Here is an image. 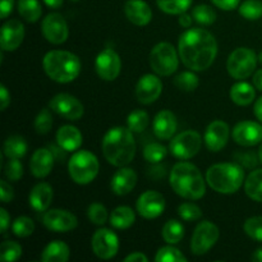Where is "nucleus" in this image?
<instances>
[{
  "label": "nucleus",
  "mask_w": 262,
  "mask_h": 262,
  "mask_svg": "<svg viewBox=\"0 0 262 262\" xmlns=\"http://www.w3.org/2000/svg\"><path fill=\"white\" fill-rule=\"evenodd\" d=\"M182 63L194 72L206 71L217 55V42L211 32L204 28H189L178 41Z\"/></svg>",
  "instance_id": "f257e3e1"
},
{
  "label": "nucleus",
  "mask_w": 262,
  "mask_h": 262,
  "mask_svg": "<svg viewBox=\"0 0 262 262\" xmlns=\"http://www.w3.org/2000/svg\"><path fill=\"white\" fill-rule=\"evenodd\" d=\"M102 154L106 161L117 168L127 166L136 155V141L129 128H110L102 140Z\"/></svg>",
  "instance_id": "f03ea898"
},
{
  "label": "nucleus",
  "mask_w": 262,
  "mask_h": 262,
  "mask_svg": "<svg viewBox=\"0 0 262 262\" xmlns=\"http://www.w3.org/2000/svg\"><path fill=\"white\" fill-rule=\"evenodd\" d=\"M169 183L178 196L186 200H201L206 193V184L201 171L196 165L181 161L173 166Z\"/></svg>",
  "instance_id": "7ed1b4c3"
},
{
  "label": "nucleus",
  "mask_w": 262,
  "mask_h": 262,
  "mask_svg": "<svg viewBox=\"0 0 262 262\" xmlns=\"http://www.w3.org/2000/svg\"><path fill=\"white\" fill-rule=\"evenodd\" d=\"M42 67L46 76L58 83H69L81 73V60L67 50H51L45 54Z\"/></svg>",
  "instance_id": "20e7f679"
},
{
  "label": "nucleus",
  "mask_w": 262,
  "mask_h": 262,
  "mask_svg": "<svg viewBox=\"0 0 262 262\" xmlns=\"http://www.w3.org/2000/svg\"><path fill=\"white\" fill-rule=\"evenodd\" d=\"M206 182L217 193H235L245 183V170L238 163L214 164L207 169Z\"/></svg>",
  "instance_id": "39448f33"
},
{
  "label": "nucleus",
  "mask_w": 262,
  "mask_h": 262,
  "mask_svg": "<svg viewBox=\"0 0 262 262\" xmlns=\"http://www.w3.org/2000/svg\"><path fill=\"white\" fill-rule=\"evenodd\" d=\"M100 170V164L96 155L86 150L77 151L68 161V173L72 181L81 186L95 181Z\"/></svg>",
  "instance_id": "423d86ee"
},
{
  "label": "nucleus",
  "mask_w": 262,
  "mask_h": 262,
  "mask_svg": "<svg viewBox=\"0 0 262 262\" xmlns=\"http://www.w3.org/2000/svg\"><path fill=\"white\" fill-rule=\"evenodd\" d=\"M150 67L158 76L169 77L179 66V53L169 42H159L150 53Z\"/></svg>",
  "instance_id": "0eeeda50"
},
{
  "label": "nucleus",
  "mask_w": 262,
  "mask_h": 262,
  "mask_svg": "<svg viewBox=\"0 0 262 262\" xmlns=\"http://www.w3.org/2000/svg\"><path fill=\"white\" fill-rule=\"evenodd\" d=\"M258 56L248 48H238L229 55L227 61V69L230 77L238 81L248 78L256 71Z\"/></svg>",
  "instance_id": "6e6552de"
},
{
  "label": "nucleus",
  "mask_w": 262,
  "mask_h": 262,
  "mask_svg": "<svg viewBox=\"0 0 262 262\" xmlns=\"http://www.w3.org/2000/svg\"><path fill=\"white\" fill-rule=\"evenodd\" d=\"M202 146V137L196 130H184L173 137L169 143V151L179 160H189L199 154Z\"/></svg>",
  "instance_id": "1a4fd4ad"
},
{
  "label": "nucleus",
  "mask_w": 262,
  "mask_h": 262,
  "mask_svg": "<svg viewBox=\"0 0 262 262\" xmlns=\"http://www.w3.org/2000/svg\"><path fill=\"white\" fill-rule=\"evenodd\" d=\"M219 228L211 222H201L194 229L191 238V252L196 256H202L209 252L219 239Z\"/></svg>",
  "instance_id": "9d476101"
},
{
  "label": "nucleus",
  "mask_w": 262,
  "mask_h": 262,
  "mask_svg": "<svg viewBox=\"0 0 262 262\" xmlns=\"http://www.w3.org/2000/svg\"><path fill=\"white\" fill-rule=\"evenodd\" d=\"M91 247L97 257L101 260H110L115 257L119 251V238L113 230L101 228L92 235Z\"/></svg>",
  "instance_id": "9b49d317"
},
{
  "label": "nucleus",
  "mask_w": 262,
  "mask_h": 262,
  "mask_svg": "<svg viewBox=\"0 0 262 262\" xmlns=\"http://www.w3.org/2000/svg\"><path fill=\"white\" fill-rule=\"evenodd\" d=\"M41 31L46 40L54 45L66 42L69 36V27L66 18L59 13H50L41 23Z\"/></svg>",
  "instance_id": "f8f14e48"
},
{
  "label": "nucleus",
  "mask_w": 262,
  "mask_h": 262,
  "mask_svg": "<svg viewBox=\"0 0 262 262\" xmlns=\"http://www.w3.org/2000/svg\"><path fill=\"white\" fill-rule=\"evenodd\" d=\"M95 69L97 76L104 81H114L118 78L122 69V60L114 49L106 48L100 51L95 60Z\"/></svg>",
  "instance_id": "ddd939ff"
},
{
  "label": "nucleus",
  "mask_w": 262,
  "mask_h": 262,
  "mask_svg": "<svg viewBox=\"0 0 262 262\" xmlns=\"http://www.w3.org/2000/svg\"><path fill=\"white\" fill-rule=\"evenodd\" d=\"M49 107L67 120H78L84 113L82 102L69 94H58L50 100Z\"/></svg>",
  "instance_id": "4468645a"
},
{
  "label": "nucleus",
  "mask_w": 262,
  "mask_h": 262,
  "mask_svg": "<svg viewBox=\"0 0 262 262\" xmlns=\"http://www.w3.org/2000/svg\"><path fill=\"white\" fill-rule=\"evenodd\" d=\"M42 223L46 229L55 233H67L73 230L78 225V219L68 210L53 209L46 210Z\"/></svg>",
  "instance_id": "2eb2a0df"
},
{
  "label": "nucleus",
  "mask_w": 262,
  "mask_h": 262,
  "mask_svg": "<svg viewBox=\"0 0 262 262\" xmlns=\"http://www.w3.org/2000/svg\"><path fill=\"white\" fill-rule=\"evenodd\" d=\"M232 138L243 147H252L262 142V124L252 120L237 123L232 130Z\"/></svg>",
  "instance_id": "dca6fc26"
},
{
  "label": "nucleus",
  "mask_w": 262,
  "mask_h": 262,
  "mask_svg": "<svg viewBox=\"0 0 262 262\" xmlns=\"http://www.w3.org/2000/svg\"><path fill=\"white\" fill-rule=\"evenodd\" d=\"M136 209L140 216L145 219H156L165 210V199L156 191H146L138 197Z\"/></svg>",
  "instance_id": "f3484780"
},
{
  "label": "nucleus",
  "mask_w": 262,
  "mask_h": 262,
  "mask_svg": "<svg viewBox=\"0 0 262 262\" xmlns=\"http://www.w3.org/2000/svg\"><path fill=\"white\" fill-rule=\"evenodd\" d=\"M163 92V82L158 74H145L138 79L136 84V97L138 102L150 105L160 97Z\"/></svg>",
  "instance_id": "a211bd4d"
},
{
  "label": "nucleus",
  "mask_w": 262,
  "mask_h": 262,
  "mask_svg": "<svg viewBox=\"0 0 262 262\" xmlns=\"http://www.w3.org/2000/svg\"><path fill=\"white\" fill-rule=\"evenodd\" d=\"M229 140V125L223 120L210 123L205 132V145L211 152H219L227 146Z\"/></svg>",
  "instance_id": "6ab92c4d"
},
{
  "label": "nucleus",
  "mask_w": 262,
  "mask_h": 262,
  "mask_svg": "<svg viewBox=\"0 0 262 262\" xmlns=\"http://www.w3.org/2000/svg\"><path fill=\"white\" fill-rule=\"evenodd\" d=\"M25 38V26L18 19H9L2 26L0 45L3 51L17 50Z\"/></svg>",
  "instance_id": "aec40b11"
},
{
  "label": "nucleus",
  "mask_w": 262,
  "mask_h": 262,
  "mask_svg": "<svg viewBox=\"0 0 262 262\" xmlns=\"http://www.w3.org/2000/svg\"><path fill=\"white\" fill-rule=\"evenodd\" d=\"M124 14L130 23L136 26H147L152 19V10L145 0H127Z\"/></svg>",
  "instance_id": "412c9836"
},
{
  "label": "nucleus",
  "mask_w": 262,
  "mask_h": 262,
  "mask_svg": "<svg viewBox=\"0 0 262 262\" xmlns=\"http://www.w3.org/2000/svg\"><path fill=\"white\" fill-rule=\"evenodd\" d=\"M137 173L133 169L122 166L113 176L110 187L117 196H125L133 191V188L137 184Z\"/></svg>",
  "instance_id": "4be33fe9"
},
{
  "label": "nucleus",
  "mask_w": 262,
  "mask_h": 262,
  "mask_svg": "<svg viewBox=\"0 0 262 262\" xmlns=\"http://www.w3.org/2000/svg\"><path fill=\"white\" fill-rule=\"evenodd\" d=\"M54 161H55V158L50 148H37L32 154L30 161L31 173L36 178H46L53 170Z\"/></svg>",
  "instance_id": "5701e85b"
},
{
  "label": "nucleus",
  "mask_w": 262,
  "mask_h": 262,
  "mask_svg": "<svg viewBox=\"0 0 262 262\" xmlns=\"http://www.w3.org/2000/svg\"><path fill=\"white\" fill-rule=\"evenodd\" d=\"M154 135L159 140H171L177 130V118L170 110H161L154 118Z\"/></svg>",
  "instance_id": "b1692460"
},
{
  "label": "nucleus",
  "mask_w": 262,
  "mask_h": 262,
  "mask_svg": "<svg viewBox=\"0 0 262 262\" xmlns=\"http://www.w3.org/2000/svg\"><path fill=\"white\" fill-rule=\"evenodd\" d=\"M53 201V187L49 183H37L30 192L28 202L35 211L43 212L49 209Z\"/></svg>",
  "instance_id": "393cba45"
},
{
  "label": "nucleus",
  "mask_w": 262,
  "mask_h": 262,
  "mask_svg": "<svg viewBox=\"0 0 262 262\" xmlns=\"http://www.w3.org/2000/svg\"><path fill=\"white\" fill-rule=\"evenodd\" d=\"M82 133L74 125H61L56 132V143L68 152L77 151L82 146Z\"/></svg>",
  "instance_id": "a878e982"
},
{
  "label": "nucleus",
  "mask_w": 262,
  "mask_h": 262,
  "mask_svg": "<svg viewBox=\"0 0 262 262\" xmlns=\"http://www.w3.org/2000/svg\"><path fill=\"white\" fill-rule=\"evenodd\" d=\"M230 99L235 105H239V106H247L252 104L253 100L256 99L255 86L243 81L237 82L230 89Z\"/></svg>",
  "instance_id": "bb28decb"
},
{
  "label": "nucleus",
  "mask_w": 262,
  "mask_h": 262,
  "mask_svg": "<svg viewBox=\"0 0 262 262\" xmlns=\"http://www.w3.org/2000/svg\"><path fill=\"white\" fill-rule=\"evenodd\" d=\"M71 256L68 245L61 241H53L43 248L41 260L43 262H67Z\"/></svg>",
  "instance_id": "cd10ccee"
},
{
  "label": "nucleus",
  "mask_w": 262,
  "mask_h": 262,
  "mask_svg": "<svg viewBox=\"0 0 262 262\" xmlns=\"http://www.w3.org/2000/svg\"><path fill=\"white\" fill-rule=\"evenodd\" d=\"M136 222V214L129 206H118L109 216V223L115 229H128Z\"/></svg>",
  "instance_id": "c85d7f7f"
},
{
  "label": "nucleus",
  "mask_w": 262,
  "mask_h": 262,
  "mask_svg": "<svg viewBox=\"0 0 262 262\" xmlns=\"http://www.w3.org/2000/svg\"><path fill=\"white\" fill-rule=\"evenodd\" d=\"M245 192L252 201L262 202V169H255L245 181Z\"/></svg>",
  "instance_id": "c756f323"
},
{
  "label": "nucleus",
  "mask_w": 262,
  "mask_h": 262,
  "mask_svg": "<svg viewBox=\"0 0 262 262\" xmlns=\"http://www.w3.org/2000/svg\"><path fill=\"white\" fill-rule=\"evenodd\" d=\"M27 142L20 136H10L5 140L3 152L8 159H20L27 152Z\"/></svg>",
  "instance_id": "7c9ffc66"
},
{
  "label": "nucleus",
  "mask_w": 262,
  "mask_h": 262,
  "mask_svg": "<svg viewBox=\"0 0 262 262\" xmlns=\"http://www.w3.org/2000/svg\"><path fill=\"white\" fill-rule=\"evenodd\" d=\"M17 9L20 17L30 23L37 22L42 14V8L38 0H18Z\"/></svg>",
  "instance_id": "2f4dec72"
},
{
  "label": "nucleus",
  "mask_w": 262,
  "mask_h": 262,
  "mask_svg": "<svg viewBox=\"0 0 262 262\" xmlns=\"http://www.w3.org/2000/svg\"><path fill=\"white\" fill-rule=\"evenodd\" d=\"M184 233H186V230H184L183 224L178 220L171 219L164 224L161 235L168 245H177L183 239Z\"/></svg>",
  "instance_id": "473e14b6"
},
{
  "label": "nucleus",
  "mask_w": 262,
  "mask_h": 262,
  "mask_svg": "<svg viewBox=\"0 0 262 262\" xmlns=\"http://www.w3.org/2000/svg\"><path fill=\"white\" fill-rule=\"evenodd\" d=\"M159 9L166 14H182L191 8L192 0H156Z\"/></svg>",
  "instance_id": "72a5a7b5"
},
{
  "label": "nucleus",
  "mask_w": 262,
  "mask_h": 262,
  "mask_svg": "<svg viewBox=\"0 0 262 262\" xmlns=\"http://www.w3.org/2000/svg\"><path fill=\"white\" fill-rule=\"evenodd\" d=\"M173 83L181 91L192 92L199 87L200 79L193 72H182L174 77Z\"/></svg>",
  "instance_id": "f704fd0d"
},
{
  "label": "nucleus",
  "mask_w": 262,
  "mask_h": 262,
  "mask_svg": "<svg viewBox=\"0 0 262 262\" xmlns=\"http://www.w3.org/2000/svg\"><path fill=\"white\" fill-rule=\"evenodd\" d=\"M192 17L199 25L211 26L216 20V13L207 4H199L192 10Z\"/></svg>",
  "instance_id": "c9c22d12"
},
{
  "label": "nucleus",
  "mask_w": 262,
  "mask_h": 262,
  "mask_svg": "<svg viewBox=\"0 0 262 262\" xmlns=\"http://www.w3.org/2000/svg\"><path fill=\"white\" fill-rule=\"evenodd\" d=\"M150 117L145 110H135L127 118V125L133 133H141L147 128Z\"/></svg>",
  "instance_id": "e433bc0d"
},
{
  "label": "nucleus",
  "mask_w": 262,
  "mask_h": 262,
  "mask_svg": "<svg viewBox=\"0 0 262 262\" xmlns=\"http://www.w3.org/2000/svg\"><path fill=\"white\" fill-rule=\"evenodd\" d=\"M12 232L18 238L30 237L35 232V223L28 216H18L12 223Z\"/></svg>",
  "instance_id": "4c0bfd02"
},
{
  "label": "nucleus",
  "mask_w": 262,
  "mask_h": 262,
  "mask_svg": "<svg viewBox=\"0 0 262 262\" xmlns=\"http://www.w3.org/2000/svg\"><path fill=\"white\" fill-rule=\"evenodd\" d=\"M166 154H168V150L165 146L158 142L148 143L143 148V158L151 164H159L161 160H164Z\"/></svg>",
  "instance_id": "58836bf2"
},
{
  "label": "nucleus",
  "mask_w": 262,
  "mask_h": 262,
  "mask_svg": "<svg viewBox=\"0 0 262 262\" xmlns=\"http://www.w3.org/2000/svg\"><path fill=\"white\" fill-rule=\"evenodd\" d=\"M239 14L248 20L260 19L262 17V3L260 0H246L239 5Z\"/></svg>",
  "instance_id": "ea45409f"
},
{
  "label": "nucleus",
  "mask_w": 262,
  "mask_h": 262,
  "mask_svg": "<svg viewBox=\"0 0 262 262\" xmlns=\"http://www.w3.org/2000/svg\"><path fill=\"white\" fill-rule=\"evenodd\" d=\"M22 256V247L14 241H5L0 246V260L13 262Z\"/></svg>",
  "instance_id": "a19ab883"
},
{
  "label": "nucleus",
  "mask_w": 262,
  "mask_h": 262,
  "mask_svg": "<svg viewBox=\"0 0 262 262\" xmlns=\"http://www.w3.org/2000/svg\"><path fill=\"white\" fill-rule=\"evenodd\" d=\"M156 262H186L187 257L173 246H165L158 251L155 256Z\"/></svg>",
  "instance_id": "79ce46f5"
},
{
  "label": "nucleus",
  "mask_w": 262,
  "mask_h": 262,
  "mask_svg": "<svg viewBox=\"0 0 262 262\" xmlns=\"http://www.w3.org/2000/svg\"><path fill=\"white\" fill-rule=\"evenodd\" d=\"M49 109H42L38 113L37 117L35 118L33 127H35L36 133H38V135H48L51 130V127H53V115H51Z\"/></svg>",
  "instance_id": "37998d69"
},
{
  "label": "nucleus",
  "mask_w": 262,
  "mask_h": 262,
  "mask_svg": "<svg viewBox=\"0 0 262 262\" xmlns=\"http://www.w3.org/2000/svg\"><path fill=\"white\" fill-rule=\"evenodd\" d=\"M87 216H89L90 222L95 225H104L109 219L106 207L101 204H97V202L90 205L89 209H87Z\"/></svg>",
  "instance_id": "c03bdc74"
},
{
  "label": "nucleus",
  "mask_w": 262,
  "mask_h": 262,
  "mask_svg": "<svg viewBox=\"0 0 262 262\" xmlns=\"http://www.w3.org/2000/svg\"><path fill=\"white\" fill-rule=\"evenodd\" d=\"M243 230L251 239L262 242V216H252L246 220Z\"/></svg>",
  "instance_id": "a18cd8bd"
},
{
  "label": "nucleus",
  "mask_w": 262,
  "mask_h": 262,
  "mask_svg": "<svg viewBox=\"0 0 262 262\" xmlns=\"http://www.w3.org/2000/svg\"><path fill=\"white\" fill-rule=\"evenodd\" d=\"M178 215L184 222H196L201 219L202 210L192 202H183L178 207Z\"/></svg>",
  "instance_id": "49530a36"
},
{
  "label": "nucleus",
  "mask_w": 262,
  "mask_h": 262,
  "mask_svg": "<svg viewBox=\"0 0 262 262\" xmlns=\"http://www.w3.org/2000/svg\"><path fill=\"white\" fill-rule=\"evenodd\" d=\"M5 178L10 182H18L23 176V165L19 159H8L4 165Z\"/></svg>",
  "instance_id": "de8ad7c7"
},
{
  "label": "nucleus",
  "mask_w": 262,
  "mask_h": 262,
  "mask_svg": "<svg viewBox=\"0 0 262 262\" xmlns=\"http://www.w3.org/2000/svg\"><path fill=\"white\" fill-rule=\"evenodd\" d=\"M234 159L237 160V163L239 164V165L248 169H255L256 165L260 163L258 154L256 155V154L253 152H237L234 155Z\"/></svg>",
  "instance_id": "09e8293b"
},
{
  "label": "nucleus",
  "mask_w": 262,
  "mask_h": 262,
  "mask_svg": "<svg viewBox=\"0 0 262 262\" xmlns=\"http://www.w3.org/2000/svg\"><path fill=\"white\" fill-rule=\"evenodd\" d=\"M0 196H2L3 204H9L14 199V192H13L12 186L7 181L0 182Z\"/></svg>",
  "instance_id": "8fccbe9b"
},
{
  "label": "nucleus",
  "mask_w": 262,
  "mask_h": 262,
  "mask_svg": "<svg viewBox=\"0 0 262 262\" xmlns=\"http://www.w3.org/2000/svg\"><path fill=\"white\" fill-rule=\"evenodd\" d=\"M212 4L222 10H234L235 8L239 7L241 0H211Z\"/></svg>",
  "instance_id": "3c124183"
},
{
  "label": "nucleus",
  "mask_w": 262,
  "mask_h": 262,
  "mask_svg": "<svg viewBox=\"0 0 262 262\" xmlns=\"http://www.w3.org/2000/svg\"><path fill=\"white\" fill-rule=\"evenodd\" d=\"M14 7V0H2L0 2V18L5 19L12 13Z\"/></svg>",
  "instance_id": "603ef678"
},
{
  "label": "nucleus",
  "mask_w": 262,
  "mask_h": 262,
  "mask_svg": "<svg viewBox=\"0 0 262 262\" xmlns=\"http://www.w3.org/2000/svg\"><path fill=\"white\" fill-rule=\"evenodd\" d=\"M49 148H50V151H51V152H53V155H54V158H55V160L63 161L64 159L67 158V152H68V151L64 150V148L61 147V146L53 145V143H51V145H49Z\"/></svg>",
  "instance_id": "864d4df0"
},
{
  "label": "nucleus",
  "mask_w": 262,
  "mask_h": 262,
  "mask_svg": "<svg viewBox=\"0 0 262 262\" xmlns=\"http://www.w3.org/2000/svg\"><path fill=\"white\" fill-rule=\"evenodd\" d=\"M9 224H10L9 214H8V211L4 209V207H2V209H0V230H2V233L7 232Z\"/></svg>",
  "instance_id": "5fc2aeb1"
},
{
  "label": "nucleus",
  "mask_w": 262,
  "mask_h": 262,
  "mask_svg": "<svg viewBox=\"0 0 262 262\" xmlns=\"http://www.w3.org/2000/svg\"><path fill=\"white\" fill-rule=\"evenodd\" d=\"M0 102H2V110H5L10 104V94L4 84L0 86Z\"/></svg>",
  "instance_id": "6e6d98bb"
},
{
  "label": "nucleus",
  "mask_w": 262,
  "mask_h": 262,
  "mask_svg": "<svg viewBox=\"0 0 262 262\" xmlns=\"http://www.w3.org/2000/svg\"><path fill=\"white\" fill-rule=\"evenodd\" d=\"M125 262H148V257L142 252H133L124 258Z\"/></svg>",
  "instance_id": "4d7b16f0"
},
{
  "label": "nucleus",
  "mask_w": 262,
  "mask_h": 262,
  "mask_svg": "<svg viewBox=\"0 0 262 262\" xmlns=\"http://www.w3.org/2000/svg\"><path fill=\"white\" fill-rule=\"evenodd\" d=\"M193 17L189 14H187V13H182V14H179V25H181V27L183 28H188L192 26V22H193Z\"/></svg>",
  "instance_id": "13d9d810"
},
{
  "label": "nucleus",
  "mask_w": 262,
  "mask_h": 262,
  "mask_svg": "<svg viewBox=\"0 0 262 262\" xmlns=\"http://www.w3.org/2000/svg\"><path fill=\"white\" fill-rule=\"evenodd\" d=\"M252 82L255 89L262 92V69H258V71H256L255 73H253Z\"/></svg>",
  "instance_id": "bf43d9fd"
},
{
  "label": "nucleus",
  "mask_w": 262,
  "mask_h": 262,
  "mask_svg": "<svg viewBox=\"0 0 262 262\" xmlns=\"http://www.w3.org/2000/svg\"><path fill=\"white\" fill-rule=\"evenodd\" d=\"M253 113H255L256 118L262 123V96L258 97L255 102V107H253Z\"/></svg>",
  "instance_id": "052dcab7"
},
{
  "label": "nucleus",
  "mask_w": 262,
  "mask_h": 262,
  "mask_svg": "<svg viewBox=\"0 0 262 262\" xmlns=\"http://www.w3.org/2000/svg\"><path fill=\"white\" fill-rule=\"evenodd\" d=\"M42 2L45 3L49 8H51V9H58V8H60L61 5H63L64 0H42Z\"/></svg>",
  "instance_id": "680f3d73"
},
{
  "label": "nucleus",
  "mask_w": 262,
  "mask_h": 262,
  "mask_svg": "<svg viewBox=\"0 0 262 262\" xmlns=\"http://www.w3.org/2000/svg\"><path fill=\"white\" fill-rule=\"evenodd\" d=\"M252 261L262 262V248H258V250H256L255 252H253Z\"/></svg>",
  "instance_id": "e2e57ef3"
},
{
  "label": "nucleus",
  "mask_w": 262,
  "mask_h": 262,
  "mask_svg": "<svg viewBox=\"0 0 262 262\" xmlns=\"http://www.w3.org/2000/svg\"><path fill=\"white\" fill-rule=\"evenodd\" d=\"M258 159H260V163L262 164V145L258 148Z\"/></svg>",
  "instance_id": "0e129e2a"
},
{
  "label": "nucleus",
  "mask_w": 262,
  "mask_h": 262,
  "mask_svg": "<svg viewBox=\"0 0 262 262\" xmlns=\"http://www.w3.org/2000/svg\"><path fill=\"white\" fill-rule=\"evenodd\" d=\"M258 61H260L261 66H262V51L260 53V55H258Z\"/></svg>",
  "instance_id": "69168bd1"
},
{
  "label": "nucleus",
  "mask_w": 262,
  "mask_h": 262,
  "mask_svg": "<svg viewBox=\"0 0 262 262\" xmlns=\"http://www.w3.org/2000/svg\"><path fill=\"white\" fill-rule=\"evenodd\" d=\"M71 2H74V3H77V2H79V0H71Z\"/></svg>",
  "instance_id": "338daca9"
}]
</instances>
